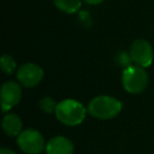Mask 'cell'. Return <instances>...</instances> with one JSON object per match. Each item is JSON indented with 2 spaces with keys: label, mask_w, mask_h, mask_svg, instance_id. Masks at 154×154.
<instances>
[{
  "label": "cell",
  "mask_w": 154,
  "mask_h": 154,
  "mask_svg": "<svg viewBox=\"0 0 154 154\" xmlns=\"http://www.w3.org/2000/svg\"><path fill=\"white\" fill-rule=\"evenodd\" d=\"M122 109L120 100L109 95H101L93 98L88 105V112L97 119H111L117 116Z\"/></svg>",
  "instance_id": "cell-1"
},
{
  "label": "cell",
  "mask_w": 154,
  "mask_h": 154,
  "mask_svg": "<svg viewBox=\"0 0 154 154\" xmlns=\"http://www.w3.org/2000/svg\"><path fill=\"white\" fill-rule=\"evenodd\" d=\"M88 109L82 103L75 99H64L60 101L56 110V117L66 126L75 127L85 120Z\"/></svg>",
  "instance_id": "cell-2"
},
{
  "label": "cell",
  "mask_w": 154,
  "mask_h": 154,
  "mask_svg": "<svg viewBox=\"0 0 154 154\" xmlns=\"http://www.w3.org/2000/svg\"><path fill=\"white\" fill-rule=\"evenodd\" d=\"M122 80V86L127 92L131 94H139L146 90L149 78L145 69L136 64H132L124 70Z\"/></svg>",
  "instance_id": "cell-3"
},
{
  "label": "cell",
  "mask_w": 154,
  "mask_h": 154,
  "mask_svg": "<svg viewBox=\"0 0 154 154\" xmlns=\"http://www.w3.org/2000/svg\"><path fill=\"white\" fill-rule=\"evenodd\" d=\"M17 145L26 154H39L45 150V143L42 134L34 129L23 130L17 136Z\"/></svg>",
  "instance_id": "cell-4"
},
{
  "label": "cell",
  "mask_w": 154,
  "mask_h": 154,
  "mask_svg": "<svg viewBox=\"0 0 154 154\" xmlns=\"http://www.w3.org/2000/svg\"><path fill=\"white\" fill-rule=\"evenodd\" d=\"M129 53L132 58L133 63L143 69L149 68L153 62V49H152V45L149 43V41L145 40V39L135 40L131 45Z\"/></svg>",
  "instance_id": "cell-5"
},
{
  "label": "cell",
  "mask_w": 154,
  "mask_h": 154,
  "mask_svg": "<svg viewBox=\"0 0 154 154\" xmlns=\"http://www.w3.org/2000/svg\"><path fill=\"white\" fill-rule=\"evenodd\" d=\"M43 78V70L38 64L26 62L20 66L17 70V79L21 86L33 88L41 82Z\"/></svg>",
  "instance_id": "cell-6"
},
{
  "label": "cell",
  "mask_w": 154,
  "mask_h": 154,
  "mask_svg": "<svg viewBox=\"0 0 154 154\" xmlns=\"http://www.w3.org/2000/svg\"><path fill=\"white\" fill-rule=\"evenodd\" d=\"M22 91L19 84L15 82H7L1 88V108L2 112H9L19 103Z\"/></svg>",
  "instance_id": "cell-7"
},
{
  "label": "cell",
  "mask_w": 154,
  "mask_h": 154,
  "mask_svg": "<svg viewBox=\"0 0 154 154\" xmlns=\"http://www.w3.org/2000/svg\"><path fill=\"white\" fill-rule=\"evenodd\" d=\"M47 154H73L74 145L64 136H55L48 141L45 146Z\"/></svg>",
  "instance_id": "cell-8"
},
{
  "label": "cell",
  "mask_w": 154,
  "mask_h": 154,
  "mask_svg": "<svg viewBox=\"0 0 154 154\" xmlns=\"http://www.w3.org/2000/svg\"><path fill=\"white\" fill-rule=\"evenodd\" d=\"M2 129L9 136H18L22 132V120L15 113H8L3 117Z\"/></svg>",
  "instance_id": "cell-9"
},
{
  "label": "cell",
  "mask_w": 154,
  "mask_h": 154,
  "mask_svg": "<svg viewBox=\"0 0 154 154\" xmlns=\"http://www.w3.org/2000/svg\"><path fill=\"white\" fill-rule=\"evenodd\" d=\"M54 3L60 11L68 14L76 13L82 7V0H54Z\"/></svg>",
  "instance_id": "cell-10"
},
{
  "label": "cell",
  "mask_w": 154,
  "mask_h": 154,
  "mask_svg": "<svg viewBox=\"0 0 154 154\" xmlns=\"http://www.w3.org/2000/svg\"><path fill=\"white\" fill-rule=\"evenodd\" d=\"M1 69H2L3 73L8 75L13 74L16 71V68H17V63L14 60V58L10 55H2L1 57Z\"/></svg>",
  "instance_id": "cell-11"
},
{
  "label": "cell",
  "mask_w": 154,
  "mask_h": 154,
  "mask_svg": "<svg viewBox=\"0 0 154 154\" xmlns=\"http://www.w3.org/2000/svg\"><path fill=\"white\" fill-rule=\"evenodd\" d=\"M57 106L58 103L53 98H51V97L45 96L39 100V107L47 114H55L56 110H57Z\"/></svg>",
  "instance_id": "cell-12"
},
{
  "label": "cell",
  "mask_w": 154,
  "mask_h": 154,
  "mask_svg": "<svg viewBox=\"0 0 154 154\" xmlns=\"http://www.w3.org/2000/svg\"><path fill=\"white\" fill-rule=\"evenodd\" d=\"M117 60H118V64L124 66L125 69L132 66V62H133L132 58L130 56V53H127V52H122L120 54H118Z\"/></svg>",
  "instance_id": "cell-13"
},
{
  "label": "cell",
  "mask_w": 154,
  "mask_h": 154,
  "mask_svg": "<svg viewBox=\"0 0 154 154\" xmlns=\"http://www.w3.org/2000/svg\"><path fill=\"white\" fill-rule=\"evenodd\" d=\"M0 154H16L14 151H12L11 149H8V148H2L0 150Z\"/></svg>",
  "instance_id": "cell-14"
},
{
  "label": "cell",
  "mask_w": 154,
  "mask_h": 154,
  "mask_svg": "<svg viewBox=\"0 0 154 154\" xmlns=\"http://www.w3.org/2000/svg\"><path fill=\"white\" fill-rule=\"evenodd\" d=\"M84 1L89 3V5H98V3H101L105 0H84Z\"/></svg>",
  "instance_id": "cell-15"
}]
</instances>
